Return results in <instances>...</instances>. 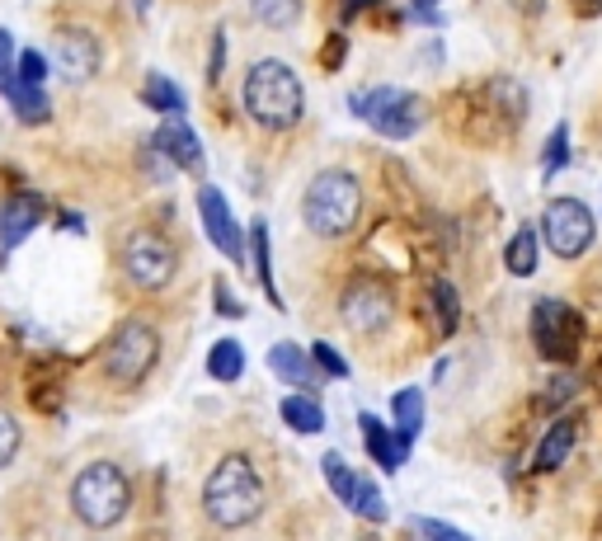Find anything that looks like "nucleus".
<instances>
[{
    "instance_id": "nucleus-1",
    "label": "nucleus",
    "mask_w": 602,
    "mask_h": 541,
    "mask_svg": "<svg viewBox=\"0 0 602 541\" xmlns=\"http://www.w3.org/2000/svg\"><path fill=\"white\" fill-rule=\"evenodd\" d=\"M203 514L226 532L250 528V523L264 514V480L250 457L226 452V457L212 466V476L203 480Z\"/></svg>"
},
{
    "instance_id": "nucleus-2",
    "label": "nucleus",
    "mask_w": 602,
    "mask_h": 541,
    "mask_svg": "<svg viewBox=\"0 0 602 541\" xmlns=\"http://www.w3.org/2000/svg\"><path fill=\"white\" fill-rule=\"evenodd\" d=\"M246 113L268 133H292L301 123V113H306V90H301V76L288 66V62H274V56H264V62H254L246 71Z\"/></svg>"
},
{
    "instance_id": "nucleus-3",
    "label": "nucleus",
    "mask_w": 602,
    "mask_h": 541,
    "mask_svg": "<svg viewBox=\"0 0 602 541\" xmlns=\"http://www.w3.org/2000/svg\"><path fill=\"white\" fill-rule=\"evenodd\" d=\"M301 217L325 240L349 236L358 217H363V184H358L349 169H321V175L306 184V193H301Z\"/></svg>"
},
{
    "instance_id": "nucleus-4",
    "label": "nucleus",
    "mask_w": 602,
    "mask_h": 541,
    "mask_svg": "<svg viewBox=\"0 0 602 541\" xmlns=\"http://www.w3.org/2000/svg\"><path fill=\"white\" fill-rule=\"evenodd\" d=\"M127 508H133V480L123 476V466L90 462L76 480H71V514H76L85 528L104 532L113 523L127 518Z\"/></svg>"
},
{
    "instance_id": "nucleus-5",
    "label": "nucleus",
    "mask_w": 602,
    "mask_h": 541,
    "mask_svg": "<svg viewBox=\"0 0 602 541\" xmlns=\"http://www.w3.org/2000/svg\"><path fill=\"white\" fill-rule=\"evenodd\" d=\"M155 358H161V335H155L151 320L133 316V320H123L118 330H113V339H109V349H104V377L113 381V387L133 391V387H141V381L151 377Z\"/></svg>"
},
{
    "instance_id": "nucleus-6",
    "label": "nucleus",
    "mask_w": 602,
    "mask_h": 541,
    "mask_svg": "<svg viewBox=\"0 0 602 541\" xmlns=\"http://www.w3.org/2000/svg\"><path fill=\"white\" fill-rule=\"evenodd\" d=\"M349 109L358 113L363 123H372L381 137H391V141H405L419 133V123H424V104H419V95H410V90H396V85H377V90H358L349 99Z\"/></svg>"
},
{
    "instance_id": "nucleus-7",
    "label": "nucleus",
    "mask_w": 602,
    "mask_h": 541,
    "mask_svg": "<svg viewBox=\"0 0 602 541\" xmlns=\"http://www.w3.org/2000/svg\"><path fill=\"white\" fill-rule=\"evenodd\" d=\"M123 274L141 292H165L179 274V250L161 231H133L123 240Z\"/></svg>"
},
{
    "instance_id": "nucleus-8",
    "label": "nucleus",
    "mask_w": 602,
    "mask_h": 541,
    "mask_svg": "<svg viewBox=\"0 0 602 541\" xmlns=\"http://www.w3.org/2000/svg\"><path fill=\"white\" fill-rule=\"evenodd\" d=\"M532 344L547 363H575L584 344V316L555 297H541L532 306Z\"/></svg>"
},
{
    "instance_id": "nucleus-9",
    "label": "nucleus",
    "mask_w": 602,
    "mask_h": 541,
    "mask_svg": "<svg viewBox=\"0 0 602 541\" xmlns=\"http://www.w3.org/2000/svg\"><path fill=\"white\" fill-rule=\"evenodd\" d=\"M541 236H547V250L561 254V260H579V254L593 250L598 222L589 203L579 198H551L547 212H541Z\"/></svg>"
},
{
    "instance_id": "nucleus-10",
    "label": "nucleus",
    "mask_w": 602,
    "mask_h": 541,
    "mask_svg": "<svg viewBox=\"0 0 602 541\" xmlns=\"http://www.w3.org/2000/svg\"><path fill=\"white\" fill-rule=\"evenodd\" d=\"M198 217H203L208 240L226 254V260L246 264V231H240V222H236V212H231V203H226L222 189H212V184L198 189Z\"/></svg>"
},
{
    "instance_id": "nucleus-11",
    "label": "nucleus",
    "mask_w": 602,
    "mask_h": 541,
    "mask_svg": "<svg viewBox=\"0 0 602 541\" xmlns=\"http://www.w3.org/2000/svg\"><path fill=\"white\" fill-rule=\"evenodd\" d=\"M339 316L349 320V330L372 335V330H381V325H391L396 297H391V288H381V282H353L339 302Z\"/></svg>"
},
{
    "instance_id": "nucleus-12",
    "label": "nucleus",
    "mask_w": 602,
    "mask_h": 541,
    "mask_svg": "<svg viewBox=\"0 0 602 541\" xmlns=\"http://www.w3.org/2000/svg\"><path fill=\"white\" fill-rule=\"evenodd\" d=\"M151 147L165 155L175 169H189V175H203L208 169V155H203V141H198V133L184 118H170L155 127V137H151Z\"/></svg>"
},
{
    "instance_id": "nucleus-13",
    "label": "nucleus",
    "mask_w": 602,
    "mask_h": 541,
    "mask_svg": "<svg viewBox=\"0 0 602 541\" xmlns=\"http://www.w3.org/2000/svg\"><path fill=\"white\" fill-rule=\"evenodd\" d=\"M42 198L38 193H10L5 203H0V264H5V254L10 250H20V240L34 231V226L42 222Z\"/></svg>"
},
{
    "instance_id": "nucleus-14",
    "label": "nucleus",
    "mask_w": 602,
    "mask_h": 541,
    "mask_svg": "<svg viewBox=\"0 0 602 541\" xmlns=\"http://www.w3.org/2000/svg\"><path fill=\"white\" fill-rule=\"evenodd\" d=\"M52 62L66 71V80H90L99 71V42L85 28H62L52 38Z\"/></svg>"
},
{
    "instance_id": "nucleus-15",
    "label": "nucleus",
    "mask_w": 602,
    "mask_h": 541,
    "mask_svg": "<svg viewBox=\"0 0 602 541\" xmlns=\"http://www.w3.org/2000/svg\"><path fill=\"white\" fill-rule=\"evenodd\" d=\"M358 429H363V448L372 452V462L381 466V471H400L405 466V457H410V448L396 438V429H386V424L377 419V415H358Z\"/></svg>"
},
{
    "instance_id": "nucleus-16",
    "label": "nucleus",
    "mask_w": 602,
    "mask_h": 541,
    "mask_svg": "<svg viewBox=\"0 0 602 541\" xmlns=\"http://www.w3.org/2000/svg\"><path fill=\"white\" fill-rule=\"evenodd\" d=\"M268 367H274L278 381H288V387H297V391H311V381H315L311 349L292 344V339H283V344L268 349Z\"/></svg>"
},
{
    "instance_id": "nucleus-17",
    "label": "nucleus",
    "mask_w": 602,
    "mask_h": 541,
    "mask_svg": "<svg viewBox=\"0 0 602 541\" xmlns=\"http://www.w3.org/2000/svg\"><path fill=\"white\" fill-rule=\"evenodd\" d=\"M575 438H579V419L575 415H565V419H555L547 438H541V448H537V471H555V466H565V457L575 452Z\"/></svg>"
},
{
    "instance_id": "nucleus-18",
    "label": "nucleus",
    "mask_w": 602,
    "mask_h": 541,
    "mask_svg": "<svg viewBox=\"0 0 602 541\" xmlns=\"http://www.w3.org/2000/svg\"><path fill=\"white\" fill-rule=\"evenodd\" d=\"M278 415H283V424H288L292 433H321V429H325V410H321V401H315L311 391L283 395Z\"/></svg>"
},
{
    "instance_id": "nucleus-19",
    "label": "nucleus",
    "mask_w": 602,
    "mask_h": 541,
    "mask_svg": "<svg viewBox=\"0 0 602 541\" xmlns=\"http://www.w3.org/2000/svg\"><path fill=\"white\" fill-rule=\"evenodd\" d=\"M246 254L254 260V278H260V288L268 292V302L283 306V297H278V288H274V254H268V222H264V217L250 226V236H246Z\"/></svg>"
},
{
    "instance_id": "nucleus-20",
    "label": "nucleus",
    "mask_w": 602,
    "mask_h": 541,
    "mask_svg": "<svg viewBox=\"0 0 602 541\" xmlns=\"http://www.w3.org/2000/svg\"><path fill=\"white\" fill-rule=\"evenodd\" d=\"M391 415H396V438H400L405 448H414V438H419V429H424V391H419V387L396 391Z\"/></svg>"
},
{
    "instance_id": "nucleus-21",
    "label": "nucleus",
    "mask_w": 602,
    "mask_h": 541,
    "mask_svg": "<svg viewBox=\"0 0 602 541\" xmlns=\"http://www.w3.org/2000/svg\"><path fill=\"white\" fill-rule=\"evenodd\" d=\"M240 373H246V349H240V339H217L208 353V377L212 381H240Z\"/></svg>"
},
{
    "instance_id": "nucleus-22",
    "label": "nucleus",
    "mask_w": 602,
    "mask_h": 541,
    "mask_svg": "<svg viewBox=\"0 0 602 541\" xmlns=\"http://www.w3.org/2000/svg\"><path fill=\"white\" fill-rule=\"evenodd\" d=\"M141 99H147L155 113H170V118H179L184 104H189L179 85L170 80V76H161V71H151V76H147V85H141Z\"/></svg>"
},
{
    "instance_id": "nucleus-23",
    "label": "nucleus",
    "mask_w": 602,
    "mask_h": 541,
    "mask_svg": "<svg viewBox=\"0 0 602 541\" xmlns=\"http://www.w3.org/2000/svg\"><path fill=\"white\" fill-rule=\"evenodd\" d=\"M5 99H10V109H14V118L20 123H48V95L34 90V85H20V80H10L5 85Z\"/></svg>"
},
{
    "instance_id": "nucleus-24",
    "label": "nucleus",
    "mask_w": 602,
    "mask_h": 541,
    "mask_svg": "<svg viewBox=\"0 0 602 541\" xmlns=\"http://www.w3.org/2000/svg\"><path fill=\"white\" fill-rule=\"evenodd\" d=\"M428 302H434V316H438V330L452 335L456 325H462V297H456V288L448 278H434L428 282Z\"/></svg>"
},
{
    "instance_id": "nucleus-25",
    "label": "nucleus",
    "mask_w": 602,
    "mask_h": 541,
    "mask_svg": "<svg viewBox=\"0 0 602 541\" xmlns=\"http://www.w3.org/2000/svg\"><path fill=\"white\" fill-rule=\"evenodd\" d=\"M504 268H509L513 278H532L537 274V231H532V226H523V231L509 240Z\"/></svg>"
},
{
    "instance_id": "nucleus-26",
    "label": "nucleus",
    "mask_w": 602,
    "mask_h": 541,
    "mask_svg": "<svg viewBox=\"0 0 602 541\" xmlns=\"http://www.w3.org/2000/svg\"><path fill=\"white\" fill-rule=\"evenodd\" d=\"M321 466H325V480H329V490H335V500L353 508V494H358V476L349 471V462H343L339 452H325V457H321Z\"/></svg>"
},
{
    "instance_id": "nucleus-27",
    "label": "nucleus",
    "mask_w": 602,
    "mask_h": 541,
    "mask_svg": "<svg viewBox=\"0 0 602 541\" xmlns=\"http://www.w3.org/2000/svg\"><path fill=\"white\" fill-rule=\"evenodd\" d=\"M250 10L264 28H292L301 20V0H250Z\"/></svg>"
},
{
    "instance_id": "nucleus-28",
    "label": "nucleus",
    "mask_w": 602,
    "mask_h": 541,
    "mask_svg": "<svg viewBox=\"0 0 602 541\" xmlns=\"http://www.w3.org/2000/svg\"><path fill=\"white\" fill-rule=\"evenodd\" d=\"M48 71H52V56H42L38 48H28V52H20V62H14V80H20V85H34V90H42Z\"/></svg>"
},
{
    "instance_id": "nucleus-29",
    "label": "nucleus",
    "mask_w": 602,
    "mask_h": 541,
    "mask_svg": "<svg viewBox=\"0 0 602 541\" xmlns=\"http://www.w3.org/2000/svg\"><path fill=\"white\" fill-rule=\"evenodd\" d=\"M353 514H358V518H367V523H381V518H386V500H381V490L372 486V480H363V476H358Z\"/></svg>"
},
{
    "instance_id": "nucleus-30",
    "label": "nucleus",
    "mask_w": 602,
    "mask_h": 541,
    "mask_svg": "<svg viewBox=\"0 0 602 541\" xmlns=\"http://www.w3.org/2000/svg\"><path fill=\"white\" fill-rule=\"evenodd\" d=\"M565 165H569V127L561 123L547 141V151H541V169H547V179H551V175H561Z\"/></svg>"
},
{
    "instance_id": "nucleus-31",
    "label": "nucleus",
    "mask_w": 602,
    "mask_h": 541,
    "mask_svg": "<svg viewBox=\"0 0 602 541\" xmlns=\"http://www.w3.org/2000/svg\"><path fill=\"white\" fill-rule=\"evenodd\" d=\"M20 419L10 415V410H0V466L14 462V452H20Z\"/></svg>"
},
{
    "instance_id": "nucleus-32",
    "label": "nucleus",
    "mask_w": 602,
    "mask_h": 541,
    "mask_svg": "<svg viewBox=\"0 0 602 541\" xmlns=\"http://www.w3.org/2000/svg\"><path fill=\"white\" fill-rule=\"evenodd\" d=\"M311 363L321 367L325 377H339V381L349 377V363H343V353H339L335 344H315V349H311Z\"/></svg>"
},
{
    "instance_id": "nucleus-33",
    "label": "nucleus",
    "mask_w": 602,
    "mask_h": 541,
    "mask_svg": "<svg viewBox=\"0 0 602 541\" xmlns=\"http://www.w3.org/2000/svg\"><path fill=\"white\" fill-rule=\"evenodd\" d=\"M414 532H419L424 541H476V537L456 532V528H448V523H438V518H414Z\"/></svg>"
},
{
    "instance_id": "nucleus-34",
    "label": "nucleus",
    "mask_w": 602,
    "mask_h": 541,
    "mask_svg": "<svg viewBox=\"0 0 602 541\" xmlns=\"http://www.w3.org/2000/svg\"><path fill=\"white\" fill-rule=\"evenodd\" d=\"M14 80V38L0 28V90Z\"/></svg>"
},
{
    "instance_id": "nucleus-35",
    "label": "nucleus",
    "mask_w": 602,
    "mask_h": 541,
    "mask_svg": "<svg viewBox=\"0 0 602 541\" xmlns=\"http://www.w3.org/2000/svg\"><path fill=\"white\" fill-rule=\"evenodd\" d=\"M222 62H226V34H212V62H208V80H222Z\"/></svg>"
},
{
    "instance_id": "nucleus-36",
    "label": "nucleus",
    "mask_w": 602,
    "mask_h": 541,
    "mask_svg": "<svg viewBox=\"0 0 602 541\" xmlns=\"http://www.w3.org/2000/svg\"><path fill=\"white\" fill-rule=\"evenodd\" d=\"M217 311H226V316H246V306H240V302H236V297L226 292V288L217 292Z\"/></svg>"
}]
</instances>
